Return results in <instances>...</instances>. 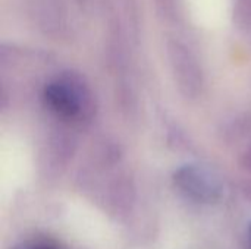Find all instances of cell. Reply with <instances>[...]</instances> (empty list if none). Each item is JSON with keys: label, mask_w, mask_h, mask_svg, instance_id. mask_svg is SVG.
Returning a JSON list of instances; mask_svg holds the SVG:
<instances>
[{"label": "cell", "mask_w": 251, "mask_h": 249, "mask_svg": "<svg viewBox=\"0 0 251 249\" xmlns=\"http://www.w3.org/2000/svg\"><path fill=\"white\" fill-rule=\"evenodd\" d=\"M43 100L47 109L65 120H76L91 113L93 94L75 72H63L50 79L43 88Z\"/></svg>", "instance_id": "1"}, {"label": "cell", "mask_w": 251, "mask_h": 249, "mask_svg": "<svg viewBox=\"0 0 251 249\" xmlns=\"http://www.w3.org/2000/svg\"><path fill=\"white\" fill-rule=\"evenodd\" d=\"M28 19L53 38H66L75 31L76 13L85 10L88 0H21Z\"/></svg>", "instance_id": "2"}, {"label": "cell", "mask_w": 251, "mask_h": 249, "mask_svg": "<svg viewBox=\"0 0 251 249\" xmlns=\"http://www.w3.org/2000/svg\"><path fill=\"white\" fill-rule=\"evenodd\" d=\"M168 57L179 91L185 97H197L203 88V70L196 53L182 40L171 38Z\"/></svg>", "instance_id": "3"}, {"label": "cell", "mask_w": 251, "mask_h": 249, "mask_svg": "<svg viewBox=\"0 0 251 249\" xmlns=\"http://www.w3.org/2000/svg\"><path fill=\"white\" fill-rule=\"evenodd\" d=\"M174 182L187 198L197 203H216L222 195L219 179L201 166L185 164L179 167L174 175Z\"/></svg>", "instance_id": "4"}, {"label": "cell", "mask_w": 251, "mask_h": 249, "mask_svg": "<svg viewBox=\"0 0 251 249\" xmlns=\"http://www.w3.org/2000/svg\"><path fill=\"white\" fill-rule=\"evenodd\" d=\"M231 16L240 31L251 32V0H232Z\"/></svg>", "instance_id": "5"}, {"label": "cell", "mask_w": 251, "mask_h": 249, "mask_svg": "<svg viewBox=\"0 0 251 249\" xmlns=\"http://www.w3.org/2000/svg\"><path fill=\"white\" fill-rule=\"evenodd\" d=\"M157 9L160 10V13L169 19L176 16L178 12V0H154Z\"/></svg>", "instance_id": "6"}, {"label": "cell", "mask_w": 251, "mask_h": 249, "mask_svg": "<svg viewBox=\"0 0 251 249\" xmlns=\"http://www.w3.org/2000/svg\"><path fill=\"white\" fill-rule=\"evenodd\" d=\"M241 164L249 173H251V144L247 147V150L244 151V154L241 157Z\"/></svg>", "instance_id": "7"}, {"label": "cell", "mask_w": 251, "mask_h": 249, "mask_svg": "<svg viewBox=\"0 0 251 249\" xmlns=\"http://www.w3.org/2000/svg\"><path fill=\"white\" fill-rule=\"evenodd\" d=\"M22 249H56V247L49 244V242H34V244H29Z\"/></svg>", "instance_id": "8"}, {"label": "cell", "mask_w": 251, "mask_h": 249, "mask_svg": "<svg viewBox=\"0 0 251 249\" xmlns=\"http://www.w3.org/2000/svg\"><path fill=\"white\" fill-rule=\"evenodd\" d=\"M249 239H250V245H251V225H250V227H249Z\"/></svg>", "instance_id": "9"}]
</instances>
